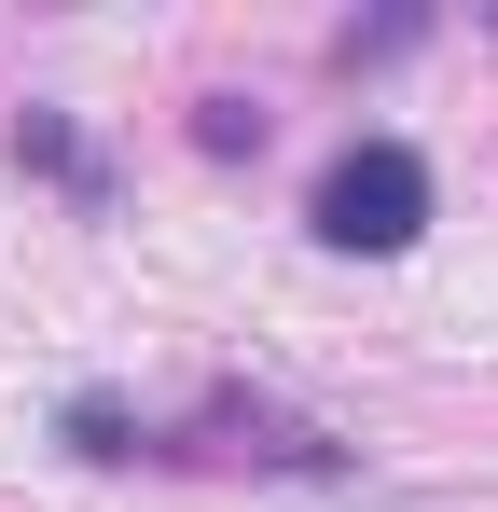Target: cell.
<instances>
[{"mask_svg": "<svg viewBox=\"0 0 498 512\" xmlns=\"http://www.w3.org/2000/svg\"><path fill=\"white\" fill-rule=\"evenodd\" d=\"M305 222H319V250H346V263L415 250V236H429V153H415V139H346Z\"/></svg>", "mask_w": 498, "mask_h": 512, "instance_id": "1", "label": "cell"}, {"mask_svg": "<svg viewBox=\"0 0 498 512\" xmlns=\"http://www.w3.org/2000/svg\"><path fill=\"white\" fill-rule=\"evenodd\" d=\"M14 153H28V167L56 180V194H83V208L111 194V167H97V153H83V139H70V111H14Z\"/></svg>", "mask_w": 498, "mask_h": 512, "instance_id": "2", "label": "cell"}, {"mask_svg": "<svg viewBox=\"0 0 498 512\" xmlns=\"http://www.w3.org/2000/svg\"><path fill=\"white\" fill-rule=\"evenodd\" d=\"M70 443L83 457H139V443H125V402H70Z\"/></svg>", "mask_w": 498, "mask_h": 512, "instance_id": "4", "label": "cell"}, {"mask_svg": "<svg viewBox=\"0 0 498 512\" xmlns=\"http://www.w3.org/2000/svg\"><path fill=\"white\" fill-rule=\"evenodd\" d=\"M194 153H263V111H236V97H208V111H194Z\"/></svg>", "mask_w": 498, "mask_h": 512, "instance_id": "3", "label": "cell"}]
</instances>
